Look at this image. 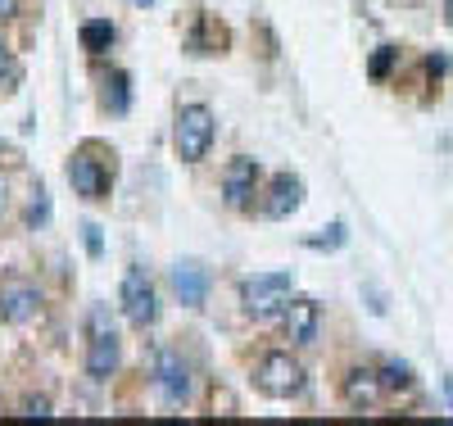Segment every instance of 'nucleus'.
Here are the masks:
<instances>
[{
    "instance_id": "f257e3e1",
    "label": "nucleus",
    "mask_w": 453,
    "mask_h": 426,
    "mask_svg": "<svg viewBox=\"0 0 453 426\" xmlns=\"http://www.w3.org/2000/svg\"><path fill=\"white\" fill-rule=\"evenodd\" d=\"M68 186L82 200H109L113 190V150H104L100 141H82L68 154Z\"/></svg>"
},
{
    "instance_id": "4be33fe9",
    "label": "nucleus",
    "mask_w": 453,
    "mask_h": 426,
    "mask_svg": "<svg viewBox=\"0 0 453 426\" xmlns=\"http://www.w3.org/2000/svg\"><path fill=\"white\" fill-rule=\"evenodd\" d=\"M23 417H50V399H46V395L27 399V404H23Z\"/></svg>"
},
{
    "instance_id": "a878e982",
    "label": "nucleus",
    "mask_w": 453,
    "mask_h": 426,
    "mask_svg": "<svg viewBox=\"0 0 453 426\" xmlns=\"http://www.w3.org/2000/svg\"><path fill=\"white\" fill-rule=\"evenodd\" d=\"M0 209H5V182H0Z\"/></svg>"
},
{
    "instance_id": "412c9836",
    "label": "nucleus",
    "mask_w": 453,
    "mask_h": 426,
    "mask_svg": "<svg viewBox=\"0 0 453 426\" xmlns=\"http://www.w3.org/2000/svg\"><path fill=\"white\" fill-rule=\"evenodd\" d=\"M46 209H50V205H46V190L36 186V190H32V205H27V227L42 222V218H46Z\"/></svg>"
},
{
    "instance_id": "5701e85b",
    "label": "nucleus",
    "mask_w": 453,
    "mask_h": 426,
    "mask_svg": "<svg viewBox=\"0 0 453 426\" xmlns=\"http://www.w3.org/2000/svg\"><path fill=\"white\" fill-rule=\"evenodd\" d=\"M82 241H87V250H91V254H100V250H104V245H100V227H96V222H87V227H82Z\"/></svg>"
},
{
    "instance_id": "1a4fd4ad",
    "label": "nucleus",
    "mask_w": 453,
    "mask_h": 426,
    "mask_svg": "<svg viewBox=\"0 0 453 426\" xmlns=\"http://www.w3.org/2000/svg\"><path fill=\"white\" fill-rule=\"evenodd\" d=\"M281 327H286V340H290V345H313L318 331H322V308H318V299L290 295V304L281 308Z\"/></svg>"
},
{
    "instance_id": "b1692460",
    "label": "nucleus",
    "mask_w": 453,
    "mask_h": 426,
    "mask_svg": "<svg viewBox=\"0 0 453 426\" xmlns=\"http://www.w3.org/2000/svg\"><path fill=\"white\" fill-rule=\"evenodd\" d=\"M0 14H14V0H0Z\"/></svg>"
},
{
    "instance_id": "6ab92c4d",
    "label": "nucleus",
    "mask_w": 453,
    "mask_h": 426,
    "mask_svg": "<svg viewBox=\"0 0 453 426\" xmlns=\"http://www.w3.org/2000/svg\"><path fill=\"white\" fill-rule=\"evenodd\" d=\"M395 59H399V50H395V46H381V50H376V55H372V64H367V73L376 77V82H386V77H390V68H395Z\"/></svg>"
},
{
    "instance_id": "39448f33",
    "label": "nucleus",
    "mask_w": 453,
    "mask_h": 426,
    "mask_svg": "<svg viewBox=\"0 0 453 426\" xmlns=\"http://www.w3.org/2000/svg\"><path fill=\"white\" fill-rule=\"evenodd\" d=\"M290 290H295V277L290 273H258V277H245L241 282V304L254 322H268L273 314L290 304Z\"/></svg>"
},
{
    "instance_id": "2eb2a0df",
    "label": "nucleus",
    "mask_w": 453,
    "mask_h": 426,
    "mask_svg": "<svg viewBox=\"0 0 453 426\" xmlns=\"http://www.w3.org/2000/svg\"><path fill=\"white\" fill-rule=\"evenodd\" d=\"M104 109H109V113H127V109H132V77H127L123 68H113V73L104 77Z\"/></svg>"
},
{
    "instance_id": "393cba45",
    "label": "nucleus",
    "mask_w": 453,
    "mask_h": 426,
    "mask_svg": "<svg viewBox=\"0 0 453 426\" xmlns=\"http://www.w3.org/2000/svg\"><path fill=\"white\" fill-rule=\"evenodd\" d=\"M444 14H449V27H453V0H444Z\"/></svg>"
},
{
    "instance_id": "f8f14e48",
    "label": "nucleus",
    "mask_w": 453,
    "mask_h": 426,
    "mask_svg": "<svg viewBox=\"0 0 453 426\" xmlns=\"http://www.w3.org/2000/svg\"><path fill=\"white\" fill-rule=\"evenodd\" d=\"M340 391H345V404L354 413H367V408H376L386 399V385H381V372H376V368H354Z\"/></svg>"
},
{
    "instance_id": "4468645a",
    "label": "nucleus",
    "mask_w": 453,
    "mask_h": 426,
    "mask_svg": "<svg viewBox=\"0 0 453 426\" xmlns=\"http://www.w3.org/2000/svg\"><path fill=\"white\" fill-rule=\"evenodd\" d=\"M191 50H196V55H222V50H226V27H222L213 14H200V19H196Z\"/></svg>"
},
{
    "instance_id": "7ed1b4c3",
    "label": "nucleus",
    "mask_w": 453,
    "mask_h": 426,
    "mask_svg": "<svg viewBox=\"0 0 453 426\" xmlns=\"http://www.w3.org/2000/svg\"><path fill=\"white\" fill-rule=\"evenodd\" d=\"M119 359H123V345H119V331H113V318H109V308L96 304L91 314H87V376L91 381H109L113 372H119Z\"/></svg>"
},
{
    "instance_id": "423d86ee",
    "label": "nucleus",
    "mask_w": 453,
    "mask_h": 426,
    "mask_svg": "<svg viewBox=\"0 0 453 426\" xmlns=\"http://www.w3.org/2000/svg\"><path fill=\"white\" fill-rule=\"evenodd\" d=\"M119 299H123V318H127L132 327H141V331L155 327V318H159V295H155V282H150L145 267H127Z\"/></svg>"
},
{
    "instance_id": "aec40b11",
    "label": "nucleus",
    "mask_w": 453,
    "mask_h": 426,
    "mask_svg": "<svg viewBox=\"0 0 453 426\" xmlns=\"http://www.w3.org/2000/svg\"><path fill=\"white\" fill-rule=\"evenodd\" d=\"M19 77H23L19 59L10 55V46H5V42H0V87H19Z\"/></svg>"
},
{
    "instance_id": "ddd939ff",
    "label": "nucleus",
    "mask_w": 453,
    "mask_h": 426,
    "mask_svg": "<svg viewBox=\"0 0 453 426\" xmlns=\"http://www.w3.org/2000/svg\"><path fill=\"white\" fill-rule=\"evenodd\" d=\"M173 290L186 308H200L209 299V267H200L196 259L186 263H173Z\"/></svg>"
},
{
    "instance_id": "dca6fc26",
    "label": "nucleus",
    "mask_w": 453,
    "mask_h": 426,
    "mask_svg": "<svg viewBox=\"0 0 453 426\" xmlns=\"http://www.w3.org/2000/svg\"><path fill=\"white\" fill-rule=\"evenodd\" d=\"M376 372H381V385H386V395H408L412 385H418V376H412L408 363L399 359H386V363H376Z\"/></svg>"
},
{
    "instance_id": "bb28decb",
    "label": "nucleus",
    "mask_w": 453,
    "mask_h": 426,
    "mask_svg": "<svg viewBox=\"0 0 453 426\" xmlns=\"http://www.w3.org/2000/svg\"><path fill=\"white\" fill-rule=\"evenodd\" d=\"M136 5H150V0H136Z\"/></svg>"
},
{
    "instance_id": "0eeeda50",
    "label": "nucleus",
    "mask_w": 453,
    "mask_h": 426,
    "mask_svg": "<svg viewBox=\"0 0 453 426\" xmlns=\"http://www.w3.org/2000/svg\"><path fill=\"white\" fill-rule=\"evenodd\" d=\"M155 391L168 408H181L191 399V363H186L177 350H159L155 359Z\"/></svg>"
},
{
    "instance_id": "6e6552de",
    "label": "nucleus",
    "mask_w": 453,
    "mask_h": 426,
    "mask_svg": "<svg viewBox=\"0 0 453 426\" xmlns=\"http://www.w3.org/2000/svg\"><path fill=\"white\" fill-rule=\"evenodd\" d=\"M254 196H258V164L254 159H232L222 168V200L226 209H236V213H250L254 209Z\"/></svg>"
},
{
    "instance_id": "a211bd4d",
    "label": "nucleus",
    "mask_w": 453,
    "mask_h": 426,
    "mask_svg": "<svg viewBox=\"0 0 453 426\" xmlns=\"http://www.w3.org/2000/svg\"><path fill=\"white\" fill-rule=\"evenodd\" d=\"M345 241H349V227H345V222H331V227L318 231V236H309L304 245H309V250H340Z\"/></svg>"
},
{
    "instance_id": "9b49d317",
    "label": "nucleus",
    "mask_w": 453,
    "mask_h": 426,
    "mask_svg": "<svg viewBox=\"0 0 453 426\" xmlns=\"http://www.w3.org/2000/svg\"><path fill=\"white\" fill-rule=\"evenodd\" d=\"M299 205H304V182H299L295 173H277L268 182V190H263V213L277 218V222L299 213Z\"/></svg>"
},
{
    "instance_id": "f3484780",
    "label": "nucleus",
    "mask_w": 453,
    "mask_h": 426,
    "mask_svg": "<svg viewBox=\"0 0 453 426\" xmlns=\"http://www.w3.org/2000/svg\"><path fill=\"white\" fill-rule=\"evenodd\" d=\"M109 46H113V23H109V19L82 23V50H87V55H104Z\"/></svg>"
},
{
    "instance_id": "9d476101",
    "label": "nucleus",
    "mask_w": 453,
    "mask_h": 426,
    "mask_svg": "<svg viewBox=\"0 0 453 426\" xmlns=\"http://www.w3.org/2000/svg\"><path fill=\"white\" fill-rule=\"evenodd\" d=\"M36 314H42V290H36L32 282H23V277L0 282V318L14 322V327H23V322H32Z\"/></svg>"
},
{
    "instance_id": "f03ea898",
    "label": "nucleus",
    "mask_w": 453,
    "mask_h": 426,
    "mask_svg": "<svg viewBox=\"0 0 453 426\" xmlns=\"http://www.w3.org/2000/svg\"><path fill=\"white\" fill-rule=\"evenodd\" d=\"M213 136H218V119L209 105H181L177 119H173V150L181 164H200L204 154L213 150Z\"/></svg>"
},
{
    "instance_id": "20e7f679",
    "label": "nucleus",
    "mask_w": 453,
    "mask_h": 426,
    "mask_svg": "<svg viewBox=\"0 0 453 426\" xmlns=\"http://www.w3.org/2000/svg\"><path fill=\"white\" fill-rule=\"evenodd\" d=\"M254 385H258V395H268V399H299L309 391V372H304V363H299L295 354L268 350L258 359V368H254Z\"/></svg>"
}]
</instances>
